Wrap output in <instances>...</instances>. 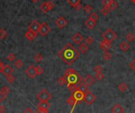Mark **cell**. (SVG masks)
Masks as SVG:
<instances>
[{
    "label": "cell",
    "instance_id": "obj_52",
    "mask_svg": "<svg viewBox=\"0 0 135 113\" xmlns=\"http://www.w3.org/2000/svg\"><path fill=\"white\" fill-rule=\"evenodd\" d=\"M131 1H132V2H133V3H134L135 4V0H131Z\"/></svg>",
    "mask_w": 135,
    "mask_h": 113
},
{
    "label": "cell",
    "instance_id": "obj_10",
    "mask_svg": "<svg viewBox=\"0 0 135 113\" xmlns=\"http://www.w3.org/2000/svg\"><path fill=\"white\" fill-rule=\"evenodd\" d=\"M40 24L39 23V21H37L36 20H34L28 26V30H31L34 32H39V29H40Z\"/></svg>",
    "mask_w": 135,
    "mask_h": 113
},
{
    "label": "cell",
    "instance_id": "obj_48",
    "mask_svg": "<svg viewBox=\"0 0 135 113\" xmlns=\"http://www.w3.org/2000/svg\"><path fill=\"white\" fill-rule=\"evenodd\" d=\"M24 113H33V111H32V109H31L30 108H27V109L24 111Z\"/></svg>",
    "mask_w": 135,
    "mask_h": 113
},
{
    "label": "cell",
    "instance_id": "obj_23",
    "mask_svg": "<svg viewBox=\"0 0 135 113\" xmlns=\"http://www.w3.org/2000/svg\"><path fill=\"white\" fill-rule=\"evenodd\" d=\"M118 89L119 90V91H120L121 93H125V92L128 90V86H127V85L125 82H121V83L119 85Z\"/></svg>",
    "mask_w": 135,
    "mask_h": 113
},
{
    "label": "cell",
    "instance_id": "obj_26",
    "mask_svg": "<svg viewBox=\"0 0 135 113\" xmlns=\"http://www.w3.org/2000/svg\"><path fill=\"white\" fill-rule=\"evenodd\" d=\"M112 55L109 52V51H104V55H103V59H104V60H106V61H108V60H110L111 59H112Z\"/></svg>",
    "mask_w": 135,
    "mask_h": 113
},
{
    "label": "cell",
    "instance_id": "obj_43",
    "mask_svg": "<svg viewBox=\"0 0 135 113\" xmlns=\"http://www.w3.org/2000/svg\"><path fill=\"white\" fill-rule=\"evenodd\" d=\"M112 2V0H103L102 3L104 6H109V5L111 4Z\"/></svg>",
    "mask_w": 135,
    "mask_h": 113
},
{
    "label": "cell",
    "instance_id": "obj_50",
    "mask_svg": "<svg viewBox=\"0 0 135 113\" xmlns=\"http://www.w3.org/2000/svg\"><path fill=\"white\" fill-rule=\"evenodd\" d=\"M5 112V107L3 105H0V113Z\"/></svg>",
    "mask_w": 135,
    "mask_h": 113
},
{
    "label": "cell",
    "instance_id": "obj_51",
    "mask_svg": "<svg viewBox=\"0 0 135 113\" xmlns=\"http://www.w3.org/2000/svg\"><path fill=\"white\" fill-rule=\"evenodd\" d=\"M31 1H32V2H36L38 0H31Z\"/></svg>",
    "mask_w": 135,
    "mask_h": 113
},
{
    "label": "cell",
    "instance_id": "obj_14",
    "mask_svg": "<svg viewBox=\"0 0 135 113\" xmlns=\"http://www.w3.org/2000/svg\"><path fill=\"white\" fill-rule=\"evenodd\" d=\"M112 113H123L124 112V109L120 104H116L115 105L111 110Z\"/></svg>",
    "mask_w": 135,
    "mask_h": 113
},
{
    "label": "cell",
    "instance_id": "obj_13",
    "mask_svg": "<svg viewBox=\"0 0 135 113\" xmlns=\"http://www.w3.org/2000/svg\"><path fill=\"white\" fill-rule=\"evenodd\" d=\"M13 72V68L10 66V65H4V67H3V70L2 71V73L5 75V76H7L9 74H12Z\"/></svg>",
    "mask_w": 135,
    "mask_h": 113
},
{
    "label": "cell",
    "instance_id": "obj_32",
    "mask_svg": "<svg viewBox=\"0 0 135 113\" xmlns=\"http://www.w3.org/2000/svg\"><path fill=\"white\" fill-rule=\"evenodd\" d=\"M34 59H35L36 62L40 63V62H42V61H43V59H44V56H43V55H42L41 53H38V54H36V55H35Z\"/></svg>",
    "mask_w": 135,
    "mask_h": 113
},
{
    "label": "cell",
    "instance_id": "obj_46",
    "mask_svg": "<svg viewBox=\"0 0 135 113\" xmlns=\"http://www.w3.org/2000/svg\"><path fill=\"white\" fill-rule=\"evenodd\" d=\"M130 67H131V68L135 72V58L131 62V63H130Z\"/></svg>",
    "mask_w": 135,
    "mask_h": 113
},
{
    "label": "cell",
    "instance_id": "obj_9",
    "mask_svg": "<svg viewBox=\"0 0 135 113\" xmlns=\"http://www.w3.org/2000/svg\"><path fill=\"white\" fill-rule=\"evenodd\" d=\"M55 24H56V25H57L58 28H59V29H63V28L66 27V25H67L68 21H67V20H66L64 17L60 16V17H59L56 19Z\"/></svg>",
    "mask_w": 135,
    "mask_h": 113
},
{
    "label": "cell",
    "instance_id": "obj_34",
    "mask_svg": "<svg viewBox=\"0 0 135 113\" xmlns=\"http://www.w3.org/2000/svg\"><path fill=\"white\" fill-rule=\"evenodd\" d=\"M58 83H59L60 86H62V85H65V84H66V77H65V75H64V76H62V77H60V78L58 79Z\"/></svg>",
    "mask_w": 135,
    "mask_h": 113
},
{
    "label": "cell",
    "instance_id": "obj_12",
    "mask_svg": "<svg viewBox=\"0 0 135 113\" xmlns=\"http://www.w3.org/2000/svg\"><path fill=\"white\" fill-rule=\"evenodd\" d=\"M95 81H96V79H95L93 76H91V75H87V76L83 79V82H84L87 86H93V85L94 84Z\"/></svg>",
    "mask_w": 135,
    "mask_h": 113
},
{
    "label": "cell",
    "instance_id": "obj_41",
    "mask_svg": "<svg viewBox=\"0 0 135 113\" xmlns=\"http://www.w3.org/2000/svg\"><path fill=\"white\" fill-rule=\"evenodd\" d=\"M44 73V70L40 66H37L36 67V74L37 75H40Z\"/></svg>",
    "mask_w": 135,
    "mask_h": 113
},
{
    "label": "cell",
    "instance_id": "obj_4",
    "mask_svg": "<svg viewBox=\"0 0 135 113\" xmlns=\"http://www.w3.org/2000/svg\"><path fill=\"white\" fill-rule=\"evenodd\" d=\"M36 97L40 101H48L51 98V94L50 93L47 92V90L46 89H42L36 95Z\"/></svg>",
    "mask_w": 135,
    "mask_h": 113
},
{
    "label": "cell",
    "instance_id": "obj_8",
    "mask_svg": "<svg viewBox=\"0 0 135 113\" xmlns=\"http://www.w3.org/2000/svg\"><path fill=\"white\" fill-rule=\"evenodd\" d=\"M51 28L46 22H42L39 29V32L41 36H47L51 32Z\"/></svg>",
    "mask_w": 135,
    "mask_h": 113
},
{
    "label": "cell",
    "instance_id": "obj_3",
    "mask_svg": "<svg viewBox=\"0 0 135 113\" xmlns=\"http://www.w3.org/2000/svg\"><path fill=\"white\" fill-rule=\"evenodd\" d=\"M116 37H117V34L112 29H108L102 34L103 40L105 41H108L109 43H112V41H114L116 39Z\"/></svg>",
    "mask_w": 135,
    "mask_h": 113
},
{
    "label": "cell",
    "instance_id": "obj_39",
    "mask_svg": "<svg viewBox=\"0 0 135 113\" xmlns=\"http://www.w3.org/2000/svg\"><path fill=\"white\" fill-rule=\"evenodd\" d=\"M84 10H85V11L87 13H89L92 10H93V7L90 6V5H85V7H84Z\"/></svg>",
    "mask_w": 135,
    "mask_h": 113
},
{
    "label": "cell",
    "instance_id": "obj_28",
    "mask_svg": "<svg viewBox=\"0 0 135 113\" xmlns=\"http://www.w3.org/2000/svg\"><path fill=\"white\" fill-rule=\"evenodd\" d=\"M101 13L104 15V16H107V15H108V13H110V9L108 8V6H104L102 9H101Z\"/></svg>",
    "mask_w": 135,
    "mask_h": 113
},
{
    "label": "cell",
    "instance_id": "obj_25",
    "mask_svg": "<svg viewBox=\"0 0 135 113\" xmlns=\"http://www.w3.org/2000/svg\"><path fill=\"white\" fill-rule=\"evenodd\" d=\"M134 38H135V36L133 32H129V33H127V36H126V39H127V42H129V43L133 42V41H134Z\"/></svg>",
    "mask_w": 135,
    "mask_h": 113
},
{
    "label": "cell",
    "instance_id": "obj_5",
    "mask_svg": "<svg viewBox=\"0 0 135 113\" xmlns=\"http://www.w3.org/2000/svg\"><path fill=\"white\" fill-rule=\"evenodd\" d=\"M96 99H97L96 96H95L93 93H91L90 91H88L87 93H85L84 101H85L88 105H93V104L95 102Z\"/></svg>",
    "mask_w": 135,
    "mask_h": 113
},
{
    "label": "cell",
    "instance_id": "obj_30",
    "mask_svg": "<svg viewBox=\"0 0 135 113\" xmlns=\"http://www.w3.org/2000/svg\"><path fill=\"white\" fill-rule=\"evenodd\" d=\"M117 7H118V3L115 1H114V0H112V2H111V4L108 6L110 10H115Z\"/></svg>",
    "mask_w": 135,
    "mask_h": 113
},
{
    "label": "cell",
    "instance_id": "obj_2",
    "mask_svg": "<svg viewBox=\"0 0 135 113\" xmlns=\"http://www.w3.org/2000/svg\"><path fill=\"white\" fill-rule=\"evenodd\" d=\"M65 77L66 79V85L73 84V85H77L78 86L83 81L82 77L74 69L72 68H68L66 70Z\"/></svg>",
    "mask_w": 135,
    "mask_h": 113
},
{
    "label": "cell",
    "instance_id": "obj_18",
    "mask_svg": "<svg viewBox=\"0 0 135 113\" xmlns=\"http://www.w3.org/2000/svg\"><path fill=\"white\" fill-rule=\"evenodd\" d=\"M85 25L88 29H93L96 27L97 25V21H94V20H92L90 18H89L86 21H85Z\"/></svg>",
    "mask_w": 135,
    "mask_h": 113
},
{
    "label": "cell",
    "instance_id": "obj_37",
    "mask_svg": "<svg viewBox=\"0 0 135 113\" xmlns=\"http://www.w3.org/2000/svg\"><path fill=\"white\" fill-rule=\"evenodd\" d=\"M6 80H7V82H8L9 83L12 84V83L14 82L15 78H14V76H13L12 74H9V75H7V76H6Z\"/></svg>",
    "mask_w": 135,
    "mask_h": 113
},
{
    "label": "cell",
    "instance_id": "obj_24",
    "mask_svg": "<svg viewBox=\"0 0 135 113\" xmlns=\"http://www.w3.org/2000/svg\"><path fill=\"white\" fill-rule=\"evenodd\" d=\"M13 64H14V67H15L17 69H18V70L21 69L22 67H23V62H22V60L20 59H16Z\"/></svg>",
    "mask_w": 135,
    "mask_h": 113
},
{
    "label": "cell",
    "instance_id": "obj_19",
    "mask_svg": "<svg viewBox=\"0 0 135 113\" xmlns=\"http://www.w3.org/2000/svg\"><path fill=\"white\" fill-rule=\"evenodd\" d=\"M37 107L41 108V109H48L51 107V105L47 101H40L37 105Z\"/></svg>",
    "mask_w": 135,
    "mask_h": 113
},
{
    "label": "cell",
    "instance_id": "obj_47",
    "mask_svg": "<svg viewBox=\"0 0 135 113\" xmlns=\"http://www.w3.org/2000/svg\"><path fill=\"white\" fill-rule=\"evenodd\" d=\"M82 7H83L82 4H81V3H79V4H78L74 8H75V10H80Z\"/></svg>",
    "mask_w": 135,
    "mask_h": 113
},
{
    "label": "cell",
    "instance_id": "obj_17",
    "mask_svg": "<svg viewBox=\"0 0 135 113\" xmlns=\"http://www.w3.org/2000/svg\"><path fill=\"white\" fill-rule=\"evenodd\" d=\"M119 48V49H120L121 51H124V52H127V51L131 48V46H130V44H129L128 42H127V41H123V42L120 43Z\"/></svg>",
    "mask_w": 135,
    "mask_h": 113
},
{
    "label": "cell",
    "instance_id": "obj_31",
    "mask_svg": "<svg viewBox=\"0 0 135 113\" xmlns=\"http://www.w3.org/2000/svg\"><path fill=\"white\" fill-rule=\"evenodd\" d=\"M6 59H7L9 62H14L15 59H16V55H15L13 53L10 52V53H9L8 55L6 56Z\"/></svg>",
    "mask_w": 135,
    "mask_h": 113
},
{
    "label": "cell",
    "instance_id": "obj_35",
    "mask_svg": "<svg viewBox=\"0 0 135 113\" xmlns=\"http://www.w3.org/2000/svg\"><path fill=\"white\" fill-rule=\"evenodd\" d=\"M1 90H2V92L3 93V94H4L5 96H7V95L9 93V92H10V89H9V87H8V86H3V87L1 89Z\"/></svg>",
    "mask_w": 135,
    "mask_h": 113
},
{
    "label": "cell",
    "instance_id": "obj_16",
    "mask_svg": "<svg viewBox=\"0 0 135 113\" xmlns=\"http://www.w3.org/2000/svg\"><path fill=\"white\" fill-rule=\"evenodd\" d=\"M112 48V45H111V43L108 42V41H105V40H102L101 43H100V48L101 50L104 51H108L110 48Z\"/></svg>",
    "mask_w": 135,
    "mask_h": 113
},
{
    "label": "cell",
    "instance_id": "obj_45",
    "mask_svg": "<svg viewBox=\"0 0 135 113\" xmlns=\"http://www.w3.org/2000/svg\"><path fill=\"white\" fill-rule=\"evenodd\" d=\"M47 4H48V7H49V10H51L54 7H55V4L53 2L51 1H47Z\"/></svg>",
    "mask_w": 135,
    "mask_h": 113
},
{
    "label": "cell",
    "instance_id": "obj_36",
    "mask_svg": "<svg viewBox=\"0 0 135 113\" xmlns=\"http://www.w3.org/2000/svg\"><path fill=\"white\" fill-rule=\"evenodd\" d=\"M95 78L97 81H102L104 78V74H102V72L101 73H96Z\"/></svg>",
    "mask_w": 135,
    "mask_h": 113
},
{
    "label": "cell",
    "instance_id": "obj_20",
    "mask_svg": "<svg viewBox=\"0 0 135 113\" xmlns=\"http://www.w3.org/2000/svg\"><path fill=\"white\" fill-rule=\"evenodd\" d=\"M40 10L43 12V13H47L48 11H50L49 7H48V4L47 2H44L40 6Z\"/></svg>",
    "mask_w": 135,
    "mask_h": 113
},
{
    "label": "cell",
    "instance_id": "obj_42",
    "mask_svg": "<svg viewBox=\"0 0 135 113\" xmlns=\"http://www.w3.org/2000/svg\"><path fill=\"white\" fill-rule=\"evenodd\" d=\"M36 113H48V109H44L41 108H38L36 111Z\"/></svg>",
    "mask_w": 135,
    "mask_h": 113
},
{
    "label": "cell",
    "instance_id": "obj_29",
    "mask_svg": "<svg viewBox=\"0 0 135 113\" xmlns=\"http://www.w3.org/2000/svg\"><path fill=\"white\" fill-rule=\"evenodd\" d=\"M67 2L73 7H75L78 4L81 3V0H67Z\"/></svg>",
    "mask_w": 135,
    "mask_h": 113
},
{
    "label": "cell",
    "instance_id": "obj_49",
    "mask_svg": "<svg viewBox=\"0 0 135 113\" xmlns=\"http://www.w3.org/2000/svg\"><path fill=\"white\" fill-rule=\"evenodd\" d=\"M3 67H4V64L0 60V73H2V70H3Z\"/></svg>",
    "mask_w": 135,
    "mask_h": 113
},
{
    "label": "cell",
    "instance_id": "obj_6",
    "mask_svg": "<svg viewBox=\"0 0 135 113\" xmlns=\"http://www.w3.org/2000/svg\"><path fill=\"white\" fill-rule=\"evenodd\" d=\"M72 96H73V97H74V98L75 99V101H76L77 104H81V101H84L85 93L78 89V90H76L75 91L72 92Z\"/></svg>",
    "mask_w": 135,
    "mask_h": 113
},
{
    "label": "cell",
    "instance_id": "obj_15",
    "mask_svg": "<svg viewBox=\"0 0 135 113\" xmlns=\"http://www.w3.org/2000/svg\"><path fill=\"white\" fill-rule=\"evenodd\" d=\"M25 37H26L28 40H30V41H33V40L36 38V36H37V33H36V32H32V31H31V30H28V31H27V32H25Z\"/></svg>",
    "mask_w": 135,
    "mask_h": 113
},
{
    "label": "cell",
    "instance_id": "obj_44",
    "mask_svg": "<svg viewBox=\"0 0 135 113\" xmlns=\"http://www.w3.org/2000/svg\"><path fill=\"white\" fill-rule=\"evenodd\" d=\"M6 96H5V95L3 94V93L2 92V90H1V89H0V104L6 99Z\"/></svg>",
    "mask_w": 135,
    "mask_h": 113
},
{
    "label": "cell",
    "instance_id": "obj_27",
    "mask_svg": "<svg viewBox=\"0 0 135 113\" xmlns=\"http://www.w3.org/2000/svg\"><path fill=\"white\" fill-rule=\"evenodd\" d=\"M7 36V31L4 29H0V40H4Z\"/></svg>",
    "mask_w": 135,
    "mask_h": 113
},
{
    "label": "cell",
    "instance_id": "obj_11",
    "mask_svg": "<svg viewBox=\"0 0 135 113\" xmlns=\"http://www.w3.org/2000/svg\"><path fill=\"white\" fill-rule=\"evenodd\" d=\"M83 40H84V37L80 32H76L72 37V40L77 44H80L83 41Z\"/></svg>",
    "mask_w": 135,
    "mask_h": 113
},
{
    "label": "cell",
    "instance_id": "obj_7",
    "mask_svg": "<svg viewBox=\"0 0 135 113\" xmlns=\"http://www.w3.org/2000/svg\"><path fill=\"white\" fill-rule=\"evenodd\" d=\"M25 74H26V75H27L28 78H32V79L35 78L36 76L37 75V74H36V67L34 66V65L29 66V67L25 70Z\"/></svg>",
    "mask_w": 135,
    "mask_h": 113
},
{
    "label": "cell",
    "instance_id": "obj_40",
    "mask_svg": "<svg viewBox=\"0 0 135 113\" xmlns=\"http://www.w3.org/2000/svg\"><path fill=\"white\" fill-rule=\"evenodd\" d=\"M102 70H103V68H102V67L100 65H97V66H96L94 67V71L96 73H101Z\"/></svg>",
    "mask_w": 135,
    "mask_h": 113
},
{
    "label": "cell",
    "instance_id": "obj_38",
    "mask_svg": "<svg viewBox=\"0 0 135 113\" xmlns=\"http://www.w3.org/2000/svg\"><path fill=\"white\" fill-rule=\"evenodd\" d=\"M94 42V38H93L92 36H88L85 39V43L89 45V44H93Z\"/></svg>",
    "mask_w": 135,
    "mask_h": 113
},
{
    "label": "cell",
    "instance_id": "obj_33",
    "mask_svg": "<svg viewBox=\"0 0 135 113\" xmlns=\"http://www.w3.org/2000/svg\"><path fill=\"white\" fill-rule=\"evenodd\" d=\"M89 18L92 19V20H94V21H97L98 19H99V15H98L97 13L93 12V13H91L89 14Z\"/></svg>",
    "mask_w": 135,
    "mask_h": 113
},
{
    "label": "cell",
    "instance_id": "obj_21",
    "mask_svg": "<svg viewBox=\"0 0 135 113\" xmlns=\"http://www.w3.org/2000/svg\"><path fill=\"white\" fill-rule=\"evenodd\" d=\"M89 45L86 44V43H83L80 45L79 47V51L81 52V53H85L89 51Z\"/></svg>",
    "mask_w": 135,
    "mask_h": 113
},
{
    "label": "cell",
    "instance_id": "obj_1",
    "mask_svg": "<svg viewBox=\"0 0 135 113\" xmlns=\"http://www.w3.org/2000/svg\"><path fill=\"white\" fill-rule=\"evenodd\" d=\"M58 56L66 64L71 65L80 57V52L70 43H67L62 49L59 51Z\"/></svg>",
    "mask_w": 135,
    "mask_h": 113
},
{
    "label": "cell",
    "instance_id": "obj_22",
    "mask_svg": "<svg viewBox=\"0 0 135 113\" xmlns=\"http://www.w3.org/2000/svg\"><path fill=\"white\" fill-rule=\"evenodd\" d=\"M88 87H89V86H87L84 82H81V83L78 86V89L79 90H81V92H83L84 93H87L88 91H89Z\"/></svg>",
    "mask_w": 135,
    "mask_h": 113
}]
</instances>
